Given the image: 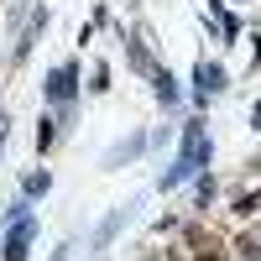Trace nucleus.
<instances>
[{
    "label": "nucleus",
    "instance_id": "f03ea898",
    "mask_svg": "<svg viewBox=\"0 0 261 261\" xmlns=\"http://www.w3.org/2000/svg\"><path fill=\"white\" fill-rule=\"evenodd\" d=\"M27 251H32V220H27V214H16V225H11V235H6V261H27Z\"/></svg>",
    "mask_w": 261,
    "mask_h": 261
},
{
    "label": "nucleus",
    "instance_id": "0eeeda50",
    "mask_svg": "<svg viewBox=\"0 0 261 261\" xmlns=\"http://www.w3.org/2000/svg\"><path fill=\"white\" fill-rule=\"evenodd\" d=\"M151 79H157V94H162L167 105H172V99H178V89H172V79H167V73H151Z\"/></svg>",
    "mask_w": 261,
    "mask_h": 261
},
{
    "label": "nucleus",
    "instance_id": "f257e3e1",
    "mask_svg": "<svg viewBox=\"0 0 261 261\" xmlns=\"http://www.w3.org/2000/svg\"><path fill=\"white\" fill-rule=\"evenodd\" d=\"M199 167H209V136H204V125L193 120V125L183 130V157L162 172V188H178V183H183V178H193Z\"/></svg>",
    "mask_w": 261,
    "mask_h": 261
},
{
    "label": "nucleus",
    "instance_id": "1a4fd4ad",
    "mask_svg": "<svg viewBox=\"0 0 261 261\" xmlns=\"http://www.w3.org/2000/svg\"><path fill=\"white\" fill-rule=\"evenodd\" d=\"M0 136H6V115H0Z\"/></svg>",
    "mask_w": 261,
    "mask_h": 261
},
{
    "label": "nucleus",
    "instance_id": "6e6552de",
    "mask_svg": "<svg viewBox=\"0 0 261 261\" xmlns=\"http://www.w3.org/2000/svg\"><path fill=\"white\" fill-rule=\"evenodd\" d=\"M261 209V193H251V199H241V204H235V214H256Z\"/></svg>",
    "mask_w": 261,
    "mask_h": 261
},
{
    "label": "nucleus",
    "instance_id": "423d86ee",
    "mask_svg": "<svg viewBox=\"0 0 261 261\" xmlns=\"http://www.w3.org/2000/svg\"><path fill=\"white\" fill-rule=\"evenodd\" d=\"M53 136H58V130H53V120L42 115V125H37V151H47V146H53Z\"/></svg>",
    "mask_w": 261,
    "mask_h": 261
},
{
    "label": "nucleus",
    "instance_id": "39448f33",
    "mask_svg": "<svg viewBox=\"0 0 261 261\" xmlns=\"http://www.w3.org/2000/svg\"><path fill=\"white\" fill-rule=\"evenodd\" d=\"M235 251H241V261H261V241H256V235H246Z\"/></svg>",
    "mask_w": 261,
    "mask_h": 261
},
{
    "label": "nucleus",
    "instance_id": "7ed1b4c3",
    "mask_svg": "<svg viewBox=\"0 0 261 261\" xmlns=\"http://www.w3.org/2000/svg\"><path fill=\"white\" fill-rule=\"evenodd\" d=\"M73 84H79V68H73V63H63V68H53V79H47V94L63 105V99H73Z\"/></svg>",
    "mask_w": 261,
    "mask_h": 261
},
{
    "label": "nucleus",
    "instance_id": "20e7f679",
    "mask_svg": "<svg viewBox=\"0 0 261 261\" xmlns=\"http://www.w3.org/2000/svg\"><path fill=\"white\" fill-rule=\"evenodd\" d=\"M193 79H199V99H209V94L225 89V68H220V63H199V73H193Z\"/></svg>",
    "mask_w": 261,
    "mask_h": 261
}]
</instances>
